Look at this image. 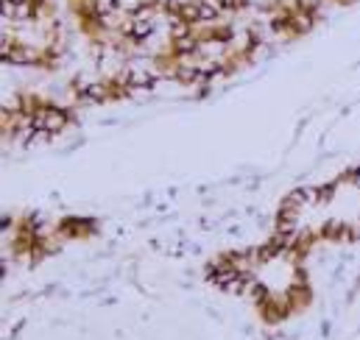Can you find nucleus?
<instances>
[{
  "label": "nucleus",
  "mask_w": 360,
  "mask_h": 340,
  "mask_svg": "<svg viewBox=\"0 0 360 340\" xmlns=\"http://www.w3.org/2000/svg\"><path fill=\"white\" fill-rule=\"evenodd\" d=\"M271 28L288 39L307 34L319 22V3L313 0H269L266 3Z\"/></svg>",
  "instance_id": "nucleus-1"
},
{
  "label": "nucleus",
  "mask_w": 360,
  "mask_h": 340,
  "mask_svg": "<svg viewBox=\"0 0 360 340\" xmlns=\"http://www.w3.org/2000/svg\"><path fill=\"white\" fill-rule=\"evenodd\" d=\"M330 3H338V6H349V3H355V0H330Z\"/></svg>",
  "instance_id": "nucleus-2"
}]
</instances>
